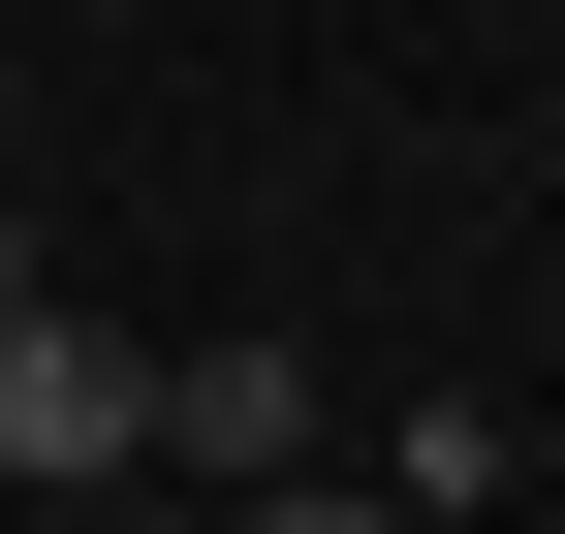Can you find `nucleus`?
Wrapping results in <instances>:
<instances>
[{
	"label": "nucleus",
	"instance_id": "obj_2",
	"mask_svg": "<svg viewBox=\"0 0 565 534\" xmlns=\"http://www.w3.org/2000/svg\"><path fill=\"white\" fill-rule=\"evenodd\" d=\"M158 472H315V346H158Z\"/></svg>",
	"mask_w": 565,
	"mask_h": 534
},
{
	"label": "nucleus",
	"instance_id": "obj_3",
	"mask_svg": "<svg viewBox=\"0 0 565 534\" xmlns=\"http://www.w3.org/2000/svg\"><path fill=\"white\" fill-rule=\"evenodd\" d=\"M503 472H534V409H408V440H377V503H408V534H471Z\"/></svg>",
	"mask_w": 565,
	"mask_h": 534
},
{
	"label": "nucleus",
	"instance_id": "obj_5",
	"mask_svg": "<svg viewBox=\"0 0 565 534\" xmlns=\"http://www.w3.org/2000/svg\"><path fill=\"white\" fill-rule=\"evenodd\" d=\"M0 314H32V189H0Z\"/></svg>",
	"mask_w": 565,
	"mask_h": 534
},
{
	"label": "nucleus",
	"instance_id": "obj_4",
	"mask_svg": "<svg viewBox=\"0 0 565 534\" xmlns=\"http://www.w3.org/2000/svg\"><path fill=\"white\" fill-rule=\"evenodd\" d=\"M221 534H408V503H377V472H252Z\"/></svg>",
	"mask_w": 565,
	"mask_h": 534
},
{
	"label": "nucleus",
	"instance_id": "obj_1",
	"mask_svg": "<svg viewBox=\"0 0 565 534\" xmlns=\"http://www.w3.org/2000/svg\"><path fill=\"white\" fill-rule=\"evenodd\" d=\"M0 472H63V503H95V472H158V346H95V314H0Z\"/></svg>",
	"mask_w": 565,
	"mask_h": 534
},
{
	"label": "nucleus",
	"instance_id": "obj_7",
	"mask_svg": "<svg viewBox=\"0 0 565 534\" xmlns=\"http://www.w3.org/2000/svg\"><path fill=\"white\" fill-rule=\"evenodd\" d=\"M534 284H565V221H534Z\"/></svg>",
	"mask_w": 565,
	"mask_h": 534
},
{
	"label": "nucleus",
	"instance_id": "obj_6",
	"mask_svg": "<svg viewBox=\"0 0 565 534\" xmlns=\"http://www.w3.org/2000/svg\"><path fill=\"white\" fill-rule=\"evenodd\" d=\"M0 126H32V63H0Z\"/></svg>",
	"mask_w": 565,
	"mask_h": 534
}]
</instances>
